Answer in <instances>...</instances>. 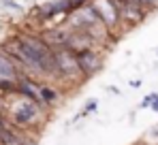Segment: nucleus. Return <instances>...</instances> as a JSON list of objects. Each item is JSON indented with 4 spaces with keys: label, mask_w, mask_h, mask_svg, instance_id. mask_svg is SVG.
I'll return each instance as SVG.
<instances>
[{
    "label": "nucleus",
    "mask_w": 158,
    "mask_h": 145,
    "mask_svg": "<svg viewBox=\"0 0 158 145\" xmlns=\"http://www.w3.org/2000/svg\"><path fill=\"white\" fill-rule=\"evenodd\" d=\"M53 53V62H56V75L64 77V79H75L79 77V66H77V58L75 51H71L69 47H58L52 49Z\"/></svg>",
    "instance_id": "obj_1"
},
{
    "label": "nucleus",
    "mask_w": 158,
    "mask_h": 145,
    "mask_svg": "<svg viewBox=\"0 0 158 145\" xmlns=\"http://www.w3.org/2000/svg\"><path fill=\"white\" fill-rule=\"evenodd\" d=\"M90 9L105 28H115L122 19L120 17V6H118L115 0H92Z\"/></svg>",
    "instance_id": "obj_2"
},
{
    "label": "nucleus",
    "mask_w": 158,
    "mask_h": 145,
    "mask_svg": "<svg viewBox=\"0 0 158 145\" xmlns=\"http://www.w3.org/2000/svg\"><path fill=\"white\" fill-rule=\"evenodd\" d=\"M17 79H19V68H17V64L0 49V90L13 92Z\"/></svg>",
    "instance_id": "obj_3"
},
{
    "label": "nucleus",
    "mask_w": 158,
    "mask_h": 145,
    "mask_svg": "<svg viewBox=\"0 0 158 145\" xmlns=\"http://www.w3.org/2000/svg\"><path fill=\"white\" fill-rule=\"evenodd\" d=\"M39 118V107H36V102L34 100H30V98H24L13 107V124L15 126H32L34 122Z\"/></svg>",
    "instance_id": "obj_4"
},
{
    "label": "nucleus",
    "mask_w": 158,
    "mask_h": 145,
    "mask_svg": "<svg viewBox=\"0 0 158 145\" xmlns=\"http://www.w3.org/2000/svg\"><path fill=\"white\" fill-rule=\"evenodd\" d=\"M75 58H77L79 72H81L83 77H90V75H94V72L101 68V58H98V53H96L94 49H83V51H77V53H75Z\"/></svg>",
    "instance_id": "obj_5"
},
{
    "label": "nucleus",
    "mask_w": 158,
    "mask_h": 145,
    "mask_svg": "<svg viewBox=\"0 0 158 145\" xmlns=\"http://www.w3.org/2000/svg\"><path fill=\"white\" fill-rule=\"evenodd\" d=\"M41 39H43V43L49 49H58V47H66V45H69L71 34H69V32H62V30H49V32H45Z\"/></svg>",
    "instance_id": "obj_6"
},
{
    "label": "nucleus",
    "mask_w": 158,
    "mask_h": 145,
    "mask_svg": "<svg viewBox=\"0 0 158 145\" xmlns=\"http://www.w3.org/2000/svg\"><path fill=\"white\" fill-rule=\"evenodd\" d=\"M120 17H126L131 22H141L143 19V13L139 9V4H124L122 11H120Z\"/></svg>",
    "instance_id": "obj_7"
},
{
    "label": "nucleus",
    "mask_w": 158,
    "mask_h": 145,
    "mask_svg": "<svg viewBox=\"0 0 158 145\" xmlns=\"http://www.w3.org/2000/svg\"><path fill=\"white\" fill-rule=\"evenodd\" d=\"M0 143L2 145H26L24 139H22L15 130H11V128H4V130L0 132Z\"/></svg>",
    "instance_id": "obj_8"
},
{
    "label": "nucleus",
    "mask_w": 158,
    "mask_h": 145,
    "mask_svg": "<svg viewBox=\"0 0 158 145\" xmlns=\"http://www.w3.org/2000/svg\"><path fill=\"white\" fill-rule=\"evenodd\" d=\"M58 98L56 90H52L49 85H39V100L41 102H53Z\"/></svg>",
    "instance_id": "obj_9"
},
{
    "label": "nucleus",
    "mask_w": 158,
    "mask_h": 145,
    "mask_svg": "<svg viewBox=\"0 0 158 145\" xmlns=\"http://www.w3.org/2000/svg\"><path fill=\"white\" fill-rule=\"evenodd\" d=\"M66 2H69V9H71V11H75V9H79V6H83L88 0H66Z\"/></svg>",
    "instance_id": "obj_10"
},
{
    "label": "nucleus",
    "mask_w": 158,
    "mask_h": 145,
    "mask_svg": "<svg viewBox=\"0 0 158 145\" xmlns=\"http://www.w3.org/2000/svg\"><path fill=\"white\" fill-rule=\"evenodd\" d=\"M137 2H139V6H141V4H154L156 0H137Z\"/></svg>",
    "instance_id": "obj_11"
}]
</instances>
